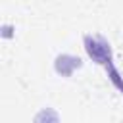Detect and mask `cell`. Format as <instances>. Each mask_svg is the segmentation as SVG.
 Returning a JSON list of instances; mask_svg holds the SVG:
<instances>
[{"label":"cell","instance_id":"obj_2","mask_svg":"<svg viewBox=\"0 0 123 123\" xmlns=\"http://www.w3.org/2000/svg\"><path fill=\"white\" fill-rule=\"evenodd\" d=\"M81 67H83V60L79 56H73V54H60L54 60V69L62 77H71Z\"/></svg>","mask_w":123,"mask_h":123},{"label":"cell","instance_id":"obj_1","mask_svg":"<svg viewBox=\"0 0 123 123\" xmlns=\"http://www.w3.org/2000/svg\"><path fill=\"white\" fill-rule=\"evenodd\" d=\"M83 44H85V50L88 54V58L92 62H96L98 65H102L110 77V81L115 85V88L123 94V77L121 73L115 69L113 65V54H111V46L110 42L100 37V35H86L83 38Z\"/></svg>","mask_w":123,"mask_h":123}]
</instances>
